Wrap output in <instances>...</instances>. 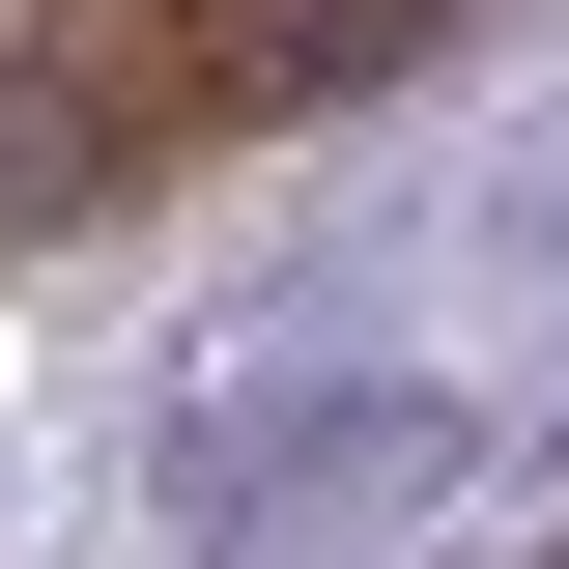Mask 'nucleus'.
Segmentation results:
<instances>
[{"mask_svg":"<svg viewBox=\"0 0 569 569\" xmlns=\"http://www.w3.org/2000/svg\"><path fill=\"white\" fill-rule=\"evenodd\" d=\"M456 0H0V257L114 228L142 171L200 142H284L342 86H427Z\"/></svg>","mask_w":569,"mask_h":569,"instance_id":"obj_1","label":"nucleus"},{"mask_svg":"<svg viewBox=\"0 0 569 569\" xmlns=\"http://www.w3.org/2000/svg\"><path fill=\"white\" fill-rule=\"evenodd\" d=\"M456 456H485V399L427 342H228L142 427V541L171 569H399L456 512Z\"/></svg>","mask_w":569,"mask_h":569,"instance_id":"obj_2","label":"nucleus"}]
</instances>
